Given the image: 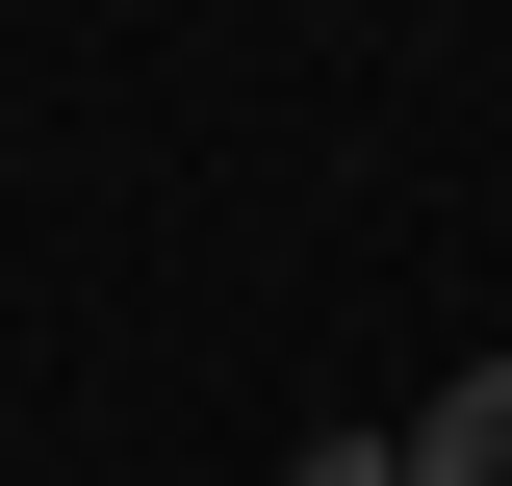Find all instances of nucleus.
<instances>
[{
    "label": "nucleus",
    "instance_id": "1",
    "mask_svg": "<svg viewBox=\"0 0 512 486\" xmlns=\"http://www.w3.org/2000/svg\"><path fill=\"white\" fill-rule=\"evenodd\" d=\"M384 461H410V486H512V359H461V384H436V410L384 435Z\"/></svg>",
    "mask_w": 512,
    "mask_h": 486
},
{
    "label": "nucleus",
    "instance_id": "2",
    "mask_svg": "<svg viewBox=\"0 0 512 486\" xmlns=\"http://www.w3.org/2000/svg\"><path fill=\"white\" fill-rule=\"evenodd\" d=\"M282 486H410V461H384V435H359V410H333V435H308V461H282Z\"/></svg>",
    "mask_w": 512,
    "mask_h": 486
}]
</instances>
